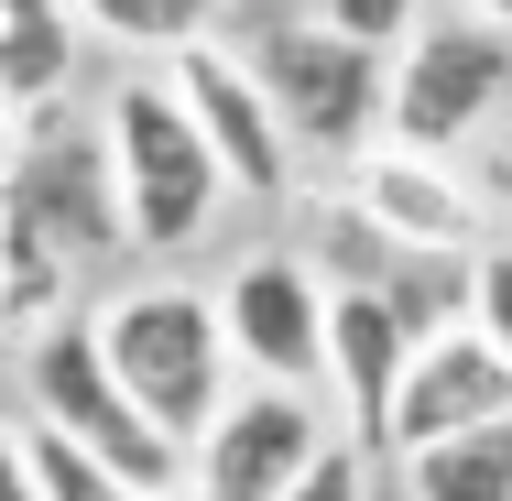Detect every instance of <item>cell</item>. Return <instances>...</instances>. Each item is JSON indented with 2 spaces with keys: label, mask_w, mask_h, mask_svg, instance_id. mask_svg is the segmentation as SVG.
<instances>
[{
  "label": "cell",
  "mask_w": 512,
  "mask_h": 501,
  "mask_svg": "<svg viewBox=\"0 0 512 501\" xmlns=\"http://www.w3.org/2000/svg\"><path fill=\"white\" fill-rule=\"evenodd\" d=\"M109 131V175H120V207H131V251H197L218 229V207L240 197L218 142L197 131V109L175 88V66H131L99 109Z\"/></svg>",
  "instance_id": "1"
},
{
  "label": "cell",
  "mask_w": 512,
  "mask_h": 501,
  "mask_svg": "<svg viewBox=\"0 0 512 501\" xmlns=\"http://www.w3.org/2000/svg\"><path fill=\"white\" fill-rule=\"evenodd\" d=\"M22 393H33V425L77 436L88 458H109L120 480H142L153 501H186L197 458L131 403V382L109 371V349H99V316H44V327L22 338Z\"/></svg>",
  "instance_id": "2"
},
{
  "label": "cell",
  "mask_w": 512,
  "mask_h": 501,
  "mask_svg": "<svg viewBox=\"0 0 512 501\" xmlns=\"http://www.w3.org/2000/svg\"><path fill=\"white\" fill-rule=\"evenodd\" d=\"M99 349H109V371L131 382V403L197 458V436L229 414V371H240L218 295H197V284H131L99 316Z\"/></svg>",
  "instance_id": "3"
},
{
  "label": "cell",
  "mask_w": 512,
  "mask_h": 501,
  "mask_svg": "<svg viewBox=\"0 0 512 501\" xmlns=\"http://www.w3.org/2000/svg\"><path fill=\"white\" fill-rule=\"evenodd\" d=\"M240 55H251V77L273 88L284 131H295V153L360 164V153L382 142V120H393V55H382V44H349L338 22L284 11V22H262Z\"/></svg>",
  "instance_id": "4"
},
{
  "label": "cell",
  "mask_w": 512,
  "mask_h": 501,
  "mask_svg": "<svg viewBox=\"0 0 512 501\" xmlns=\"http://www.w3.org/2000/svg\"><path fill=\"white\" fill-rule=\"evenodd\" d=\"M502 99H512V33L502 22H469V11H436V22H414V44L393 55V120H382V142L458 153Z\"/></svg>",
  "instance_id": "5"
},
{
  "label": "cell",
  "mask_w": 512,
  "mask_h": 501,
  "mask_svg": "<svg viewBox=\"0 0 512 501\" xmlns=\"http://www.w3.org/2000/svg\"><path fill=\"white\" fill-rule=\"evenodd\" d=\"M327 305L338 284L316 273L306 251H251L229 284H218V316H229V349L251 382H327Z\"/></svg>",
  "instance_id": "6"
},
{
  "label": "cell",
  "mask_w": 512,
  "mask_h": 501,
  "mask_svg": "<svg viewBox=\"0 0 512 501\" xmlns=\"http://www.w3.org/2000/svg\"><path fill=\"white\" fill-rule=\"evenodd\" d=\"M316 447H327V414H316L295 382H251V393H229V414L197 436V501H284L295 480L316 469Z\"/></svg>",
  "instance_id": "7"
},
{
  "label": "cell",
  "mask_w": 512,
  "mask_h": 501,
  "mask_svg": "<svg viewBox=\"0 0 512 501\" xmlns=\"http://www.w3.org/2000/svg\"><path fill=\"white\" fill-rule=\"evenodd\" d=\"M175 88H186V109H197V131L218 142V164H229V186L240 197H295V131H284V109H273V88L251 77V55L240 44H186L175 55Z\"/></svg>",
  "instance_id": "8"
},
{
  "label": "cell",
  "mask_w": 512,
  "mask_h": 501,
  "mask_svg": "<svg viewBox=\"0 0 512 501\" xmlns=\"http://www.w3.org/2000/svg\"><path fill=\"white\" fill-rule=\"evenodd\" d=\"M349 197H360V218H371L393 251H491V218H480V197L458 186L447 153L371 142V153L349 164Z\"/></svg>",
  "instance_id": "9"
},
{
  "label": "cell",
  "mask_w": 512,
  "mask_h": 501,
  "mask_svg": "<svg viewBox=\"0 0 512 501\" xmlns=\"http://www.w3.org/2000/svg\"><path fill=\"white\" fill-rule=\"evenodd\" d=\"M502 414H512V360L480 327H447V338L414 349L404 393H393V458L447 447V436H469V425H502Z\"/></svg>",
  "instance_id": "10"
},
{
  "label": "cell",
  "mask_w": 512,
  "mask_h": 501,
  "mask_svg": "<svg viewBox=\"0 0 512 501\" xmlns=\"http://www.w3.org/2000/svg\"><path fill=\"white\" fill-rule=\"evenodd\" d=\"M414 349L425 338L393 316L382 284H338V305H327V393H338L360 447H393V393H404Z\"/></svg>",
  "instance_id": "11"
},
{
  "label": "cell",
  "mask_w": 512,
  "mask_h": 501,
  "mask_svg": "<svg viewBox=\"0 0 512 501\" xmlns=\"http://www.w3.org/2000/svg\"><path fill=\"white\" fill-rule=\"evenodd\" d=\"M66 77H77V22H66V0H11V11H0V99L44 109Z\"/></svg>",
  "instance_id": "12"
},
{
  "label": "cell",
  "mask_w": 512,
  "mask_h": 501,
  "mask_svg": "<svg viewBox=\"0 0 512 501\" xmlns=\"http://www.w3.org/2000/svg\"><path fill=\"white\" fill-rule=\"evenodd\" d=\"M404 501H512V414L404 458Z\"/></svg>",
  "instance_id": "13"
},
{
  "label": "cell",
  "mask_w": 512,
  "mask_h": 501,
  "mask_svg": "<svg viewBox=\"0 0 512 501\" xmlns=\"http://www.w3.org/2000/svg\"><path fill=\"white\" fill-rule=\"evenodd\" d=\"M218 11H229V0H77V22H88L99 44L153 55V66H175L186 44H207V33H218Z\"/></svg>",
  "instance_id": "14"
},
{
  "label": "cell",
  "mask_w": 512,
  "mask_h": 501,
  "mask_svg": "<svg viewBox=\"0 0 512 501\" xmlns=\"http://www.w3.org/2000/svg\"><path fill=\"white\" fill-rule=\"evenodd\" d=\"M33 436V480H44V501H153L142 480H120L109 458H88L77 436H55V425H22Z\"/></svg>",
  "instance_id": "15"
},
{
  "label": "cell",
  "mask_w": 512,
  "mask_h": 501,
  "mask_svg": "<svg viewBox=\"0 0 512 501\" xmlns=\"http://www.w3.org/2000/svg\"><path fill=\"white\" fill-rule=\"evenodd\" d=\"M316 22H338L349 44H382V55H404L414 22H425V0H306Z\"/></svg>",
  "instance_id": "16"
},
{
  "label": "cell",
  "mask_w": 512,
  "mask_h": 501,
  "mask_svg": "<svg viewBox=\"0 0 512 501\" xmlns=\"http://www.w3.org/2000/svg\"><path fill=\"white\" fill-rule=\"evenodd\" d=\"M284 501H371V447H360V436H327L316 469H306Z\"/></svg>",
  "instance_id": "17"
},
{
  "label": "cell",
  "mask_w": 512,
  "mask_h": 501,
  "mask_svg": "<svg viewBox=\"0 0 512 501\" xmlns=\"http://www.w3.org/2000/svg\"><path fill=\"white\" fill-rule=\"evenodd\" d=\"M469 273H480V284H469V327H480V338L512 360V240H491Z\"/></svg>",
  "instance_id": "18"
},
{
  "label": "cell",
  "mask_w": 512,
  "mask_h": 501,
  "mask_svg": "<svg viewBox=\"0 0 512 501\" xmlns=\"http://www.w3.org/2000/svg\"><path fill=\"white\" fill-rule=\"evenodd\" d=\"M0 501H44V480H33V436H22V425H0Z\"/></svg>",
  "instance_id": "19"
},
{
  "label": "cell",
  "mask_w": 512,
  "mask_h": 501,
  "mask_svg": "<svg viewBox=\"0 0 512 501\" xmlns=\"http://www.w3.org/2000/svg\"><path fill=\"white\" fill-rule=\"evenodd\" d=\"M447 11H469V22H502V33H512V0H447Z\"/></svg>",
  "instance_id": "20"
},
{
  "label": "cell",
  "mask_w": 512,
  "mask_h": 501,
  "mask_svg": "<svg viewBox=\"0 0 512 501\" xmlns=\"http://www.w3.org/2000/svg\"><path fill=\"white\" fill-rule=\"evenodd\" d=\"M491 197H502V240H512V153H502V175H491Z\"/></svg>",
  "instance_id": "21"
},
{
  "label": "cell",
  "mask_w": 512,
  "mask_h": 501,
  "mask_svg": "<svg viewBox=\"0 0 512 501\" xmlns=\"http://www.w3.org/2000/svg\"><path fill=\"white\" fill-rule=\"evenodd\" d=\"M0 327H11V262H0Z\"/></svg>",
  "instance_id": "22"
},
{
  "label": "cell",
  "mask_w": 512,
  "mask_h": 501,
  "mask_svg": "<svg viewBox=\"0 0 512 501\" xmlns=\"http://www.w3.org/2000/svg\"><path fill=\"white\" fill-rule=\"evenodd\" d=\"M0 11H11V0H0Z\"/></svg>",
  "instance_id": "23"
},
{
  "label": "cell",
  "mask_w": 512,
  "mask_h": 501,
  "mask_svg": "<svg viewBox=\"0 0 512 501\" xmlns=\"http://www.w3.org/2000/svg\"><path fill=\"white\" fill-rule=\"evenodd\" d=\"M0 109H11V99H0Z\"/></svg>",
  "instance_id": "24"
}]
</instances>
